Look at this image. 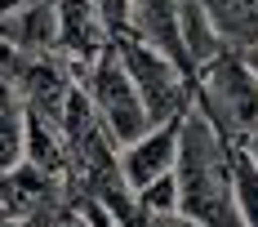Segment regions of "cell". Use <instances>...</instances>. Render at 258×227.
<instances>
[{
	"mask_svg": "<svg viewBox=\"0 0 258 227\" xmlns=\"http://www.w3.org/2000/svg\"><path fill=\"white\" fill-rule=\"evenodd\" d=\"M240 147H245V156H249V165L258 169V129L249 134V138H245V143H240Z\"/></svg>",
	"mask_w": 258,
	"mask_h": 227,
	"instance_id": "4fadbf2b",
	"label": "cell"
},
{
	"mask_svg": "<svg viewBox=\"0 0 258 227\" xmlns=\"http://www.w3.org/2000/svg\"><path fill=\"white\" fill-rule=\"evenodd\" d=\"M53 218H18V214H0V227H49Z\"/></svg>",
	"mask_w": 258,
	"mask_h": 227,
	"instance_id": "8fae6325",
	"label": "cell"
},
{
	"mask_svg": "<svg viewBox=\"0 0 258 227\" xmlns=\"http://www.w3.org/2000/svg\"><path fill=\"white\" fill-rule=\"evenodd\" d=\"M76 85H80V94H85V102L94 107L98 125L107 129V138L116 143V151L129 147L138 134L152 129L143 102H138V89H134L129 72L120 67L116 49H103L85 72H76Z\"/></svg>",
	"mask_w": 258,
	"mask_h": 227,
	"instance_id": "277c9868",
	"label": "cell"
},
{
	"mask_svg": "<svg viewBox=\"0 0 258 227\" xmlns=\"http://www.w3.org/2000/svg\"><path fill=\"white\" fill-rule=\"evenodd\" d=\"M23 147H27V116H23V107L0 111V174H9L14 165H23Z\"/></svg>",
	"mask_w": 258,
	"mask_h": 227,
	"instance_id": "9c48e42d",
	"label": "cell"
},
{
	"mask_svg": "<svg viewBox=\"0 0 258 227\" xmlns=\"http://www.w3.org/2000/svg\"><path fill=\"white\" fill-rule=\"evenodd\" d=\"M53 31H58V58L85 72L103 49H111V31L98 18L94 0H53Z\"/></svg>",
	"mask_w": 258,
	"mask_h": 227,
	"instance_id": "5b68a950",
	"label": "cell"
},
{
	"mask_svg": "<svg viewBox=\"0 0 258 227\" xmlns=\"http://www.w3.org/2000/svg\"><path fill=\"white\" fill-rule=\"evenodd\" d=\"M178 125H182V121H169V125H152L147 134H138L129 147L116 151L120 178L129 183V192H134V196H138L143 187H152L156 178L174 174V160H178Z\"/></svg>",
	"mask_w": 258,
	"mask_h": 227,
	"instance_id": "8992f818",
	"label": "cell"
},
{
	"mask_svg": "<svg viewBox=\"0 0 258 227\" xmlns=\"http://www.w3.org/2000/svg\"><path fill=\"white\" fill-rule=\"evenodd\" d=\"M236 53H240V63H245V67L254 72V80H258V40H254V45H245V49H236Z\"/></svg>",
	"mask_w": 258,
	"mask_h": 227,
	"instance_id": "7c38bea8",
	"label": "cell"
},
{
	"mask_svg": "<svg viewBox=\"0 0 258 227\" xmlns=\"http://www.w3.org/2000/svg\"><path fill=\"white\" fill-rule=\"evenodd\" d=\"M174 183H178V214L191 227H245L232 192V143L205 121L196 102L178 125Z\"/></svg>",
	"mask_w": 258,
	"mask_h": 227,
	"instance_id": "6da1fadb",
	"label": "cell"
},
{
	"mask_svg": "<svg viewBox=\"0 0 258 227\" xmlns=\"http://www.w3.org/2000/svg\"><path fill=\"white\" fill-rule=\"evenodd\" d=\"M232 192H236V214L245 227H258V169L240 143H232Z\"/></svg>",
	"mask_w": 258,
	"mask_h": 227,
	"instance_id": "ba28073f",
	"label": "cell"
},
{
	"mask_svg": "<svg viewBox=\"0 0 258 227\" xmlns=\"http://www.w3.org/2000/svg\"><path fill=\"white\" fill-rule=\"evenodd\" d=\"M138 209L143 214H156V218L178 214V183H174V174H165V178H156L152 187H143L138 192Z\"/></svg>",
	"mask_w": 258,
	"mask_h": 227,
	"instance_id": "30bf717a",
	"label": "cell"
},
{
	"mask_svg": "<svg viewBox=\"0 0 258 227\" xmlns=\"http://www.w3.org/2000/svg\"><path fill=\"white\" fill-rule=\"evenodd\" d=\"M111 49L120 58V67L129 72L134 89H138V102H143V111H147L152 125H169V121H182L191 111V102H196V76H187L169 53H160L156 45L138 40L134 31H120L111 40Z\"/></svg>",
	"mask_w": 258,
	"mask_h": 227,
	"instance_id": "7a4b0ae2",
	"label": "cell"
},
{
	"mask_svg": "<svg viewBox=\"0 0 258 227\" xmlns=\"http://www.w3.org/2000/svg\"><path fill=\"white\" fill-rule=\"evenodd\" d=\"M178 49L187 58L191 76L205 63H214L218 53H227V45H223V36H218V27H214V18L201 0H178Z\"/></svg>",
	"mask_w": 258,
	"mask_h": 227,
	"instance_id": "52a82bcc",
	"label": "cell"
},
{
	"mask_svg": "<svg viewBox=\"0 0 258 227\" xmlns=\"http://www.w3.org/2000/svg\"><path fill=\"white\" fill-rule=\"evenodd\" d=\"M196 107L227 143H245L258 129V80L236 49L218 53L196 72Z\"/></svg>",
	"mask_w": 258,
	"mask_h": 227,
	"instance_id": "3957f363",
	"label": "cell"
}]
</instances>
